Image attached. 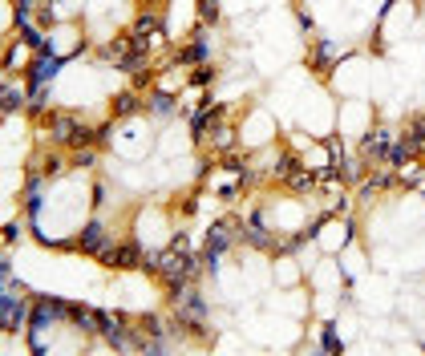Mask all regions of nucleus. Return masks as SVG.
I'll use <instances>...</instances> for the list:
<instances>
[{"label":"nucleus","instance_id":"obj_4","mask_svg":"<svg viewBox=\"0 0 425 356\" xmlns=\"http://www.w3.org/2000/svg\"><path fill=\"white\" fill-rule=\"evenodd\" d=\"M82 247L89 251V255H110V239H106V227L101 222H85V231H82Z\"/></svg>","mask_w":425,"mask_h":356},{"label":"nucleus","instance_id":"obj_5","mask_svg":"<svg viewBox=\"0 0 425 356\" xmlns=\"http://www.w3.org/2000/svg\"><path fill=\"white\" fill-rule=\"evenodd\" d=\"M0 320H4V328H25V320H29V308L8 292L4 300H0Z\"/></svg>","mask_w":425,"mask_h":356},{"label":"nucleus","instance_id":"obj_11","mask_svg":"<svg viewBox=\"0 0 425 356\" xmlns=\"http://www.w3.org/2000/svg\"><path fill=\"white\" fill-rule=\"evenodd\" d=\"M134 110H142V101H138L134 93H122V97H118V114H134Z\"/></svg>","mask_w":425,"mask_h":356},{"label":"nucleus","instance_id":"obj_6","mask_svg":"<svg viewBox=\"0 0 425 356\" xmlns=\"http://www.w3.org/2000/svg\"><path fill=\"white\" fill-rule=\"evenodd\" d=\"M106 264H114V267H138V264H142V247H138V243H122V247H110Z\"/></svg>","mask_w":425,"mask_h":356},{"label":"nucleus","instance_id":"obj_8","mask_svg":"<svg viewBox=\"0 0 425 356\" xmlns=\"http://www.w3.org/2000/svg\"><path fill=\"white\" fill-rule=\"evenodd\" d=\"M247 239H252L255 247H267V243H271V231L263 227V215H252V222H247Z\"/></svg>","mask_w":425,"mask_h":356},{"label":"nucleus","instance_id":"obj_12","mask_svg":"<svg viewBox=\"0 0 425 356\" xmlns=\"http://www.w3.org/2000/svg\"><path fill=\"white\" fill-rule=\"evenodd\" d=\"M199 16H203V21L211 25L215 16H219V0H199Z\"/></svg>","mask_w":425,"mask_h":356},{"label":"nucleus","instance_id":"obj_13","mask_svg":"<svg viewBox=\"0 0 425 356\" xmlns=\"http://www.w3.org/2000/svg\"><path fill=\"white\" fill-rule=\"evenodd\" d=\"M320 344H324L328 353H340V340H337V332H332V324H328V328L320 332Z\"/></svg>","mask_w":425,"mask_h":356},{"label":"nucleus","instance_id":"obj_1","mask_svg":"<svg viewBox=\"0 0 425 356\" xmlns=\"http://www.w3.org/2000/svg\"><path fill=\"white\" fill-rule=\"evenodd\" d=\"M235 239H239V222H235V219H219L211 227V239H207V251H203V259H207L211 271L219 267V255H223Z\"/></svg>","mask_w":425,"mask_h":356},{"label":"nucleus","instance_id":"obj_9","mask_svg":"<svg viewBox=\"0 0 425 356\" xmlns=\"http://www.w3.org/2000/svg\"><path fill=\"white\" fill-rule=\"evenodd\" d=\"M53 73H57V57H53V53H45L41 69H33V89H41V81H49Z\"/></svg>","mask_w":425,"mask_h":356},{"label":"nucleus","instance_id":"obj_3","mask_svg":"<svg viewBox=\"0 0 425 356\" xmlns=\"http://www.w3.org/2000/svg\"><path fill=\"white\" fill-rule=\"evenodd\" d=\"M174 304H178V324H182L186 332H199V328H203L199 320L207 316V304L199 300V292H182V296H178Z\"/></svg>","mask_w":425,"mask_h":356},{"label":"nucleus","instance_id":"obj_2","mask_svg":"<svg viewBox=\"0 0 425 356\" xmlns=\"http://www.w3.org/2000/svg\"><path fill=\"white\" fill-rule=\"evenodd\" d=\"M53 138L65 142V146H93V130H85L69 114H53Z\"/></svg>","mask_w":425,"mask_h":356},{"label":"nucleus","instance_id":"obj_7","mask_svg":"<svg viewBox=\"0 0 425 356\" xmlns=\"http://www.w3.org/2000/svg\"><path fill=\"white\" fill-rule=\"evenodd\" d=\"M219 118H223V105H211V110H203V114H195V122H191V134H195V138H207V126H211V122H219Z\"/></svg>","mask_w":425,"mask_h":356},{"label":"nucleus","instance_id":"obj_14","mask_svg":"<svg viewBox=\"0 0 425 356\" xmlns=\"http://www.w3.org/2000/svg\"><path fill=\"white\" fill-rule=\"evenodd\" d=\"M0 105H4V110H16V105H21V93H16V89H4Z\"/></svg>","mask_w":425,"mask_h":356},{"label":"nucleus","instance_id":"obj_15","mask_svg":"<svg viewBox=\"0 0 425 356\" xmlns=\"http://www.w3.org/2000/svg\"><path fill=\"white\" fill-rule=\"evenodd\" d=\"M154 110H158V114H170V110H174V97L158 93V97H154Z\"/></svg>","mask_w":425,"mask_h":356},{"label":"nucleus","instance_id":"obj_10","mask_svg":"<svg viewBox=\"0 0 425 356\" xmlns=\"http://www.w3.org/2000/svg\"><path fill=\"white\" fill-rule=\"evenodd\" d=\"M207 57V44H203V37H195V41L182 49V57H178V65H195V61H203Z\"/></svg>","mask_w":425,"mask_h":356}]
</instances>
